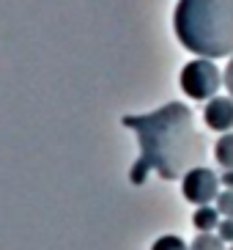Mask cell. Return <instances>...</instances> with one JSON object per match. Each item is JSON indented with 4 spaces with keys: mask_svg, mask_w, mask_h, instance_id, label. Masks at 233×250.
Segmentation results:
<instances>
[{
    "mask_svg": "<svg viewBox=\"0 0 233 250\" xmlns=\"http://www.w3.org/2000/svg\"><path fill=\"white\" fill-rule=\"evenodd\" d=\"M124 124L135 129L140 143V160L129 173L132 184H143L148 170H156L162 179H178L203 157V138L192 124L190 107L181 102L146 116H126Z\"/></svg>",
    "mask_w": 233,
    "mask_h": 250,
    "instance_id": "1",
    "label": "cell"
},
{
    "mask_svg": "<svg viewBox=\"0 0 233 250\" xmlns=\"http://www.w3.org/2000/svg\"><path fill=\"white\" fill-rule=\"evenodd\" d=\"M175 39L197 58L233 55V0H178Z\"/></svg>",
    "mask_w": 233,
    "mask_h": 250,
    "instance_id": "2",
    "label": "cell"
},
{
    "mask_svg": "<svg viewBox=\"0 0 233 250\" xmlns=\"http://www.w3.org/2000/svg\"><path fill=\"white\" fill-rule=\"evenodd\" d=\"M222 83H225V74L214 66L212 58L190 61V63L181 69V74H178V85H181V91L190 96V99H197V102H209V99H214Z\"/></svg>",
    "mask_w": 233,
    "mask_h": 250,
    "instance_id": "3",
    "label": "cell"
},
{
    "mask_svg": "<svg viewBox=\"0 0 233 250\" xmlns=\"http://www.w3.org/2000/svg\"><path fill=\"white\" fill-rule=\"evenodd\" d=\"M181 182V195L195 206H209L212 201H217L219 195V176L212 168L195 165L184 173Z\"/></svg>",
    "mask_w": 233,
    "mask_h": 250,
    "instance_id": "4",
    "label": "cell"
},
{
    "mask_svg": "<svg viewBox=\"0 0 233 250\" xmlns=\"http://www.w3.org/2000/svg\"><path fill=\"white\" fill-rule=\"evenodd\" d=\"M206 126L214 132H228L233 129V96H214L206 102Z\"/></svg>",
    "mask_w": 233,
    "mask_h": 250,
    "instance_id": "5",
    "label": "cell"
},
{
    "mask_svg": "<svg viewBox=\"0 0 233 250\" xmlns=\"http://www.w3.org/2000/svg\"><path fill=\"white\" fill-rule=\"evenodd\" d=\"M219 209L217 206H197L195 209V214H192V223H195V228H197V234H212L214 228H219Z\"/></svg>",
    "mask_w": 233,
    "mask_h": 250,
    "instance_id": "6",
    "label": "cell"
},
{
    "mask_svg": "<svg viewBox=\"0 0 233 250\" xmlns=\"http://www.w3.org/2000/svg\"><path fill=\"white\" fill-rule=\"evenodd\" d=\"M214 157L225 170H233V132H225L214 146Z\"/></svg>",
    "mask_w": 233,
    "mask_h": 250,
    "instance_id": "7",
    "label": "cell"
},
{
    "mask_svg": "<svg viewBox=\"0 0 233 250\" xmlns=\"http://www.w3.org/2000/svg\"><path fill=\"white\" fill-rule=\"evenodd\" d=\"M190 250H225V242L219 239V234H197Z\"/></svg>",
    "mask_w": 233,
    "mask_h": 250,
    "instance_id": "8",
    "label": "cell"
},
{
    "mask_svg": "<svg viewBox=\"0 0 233 250\" xmlns=\"http://www.w3.org/2000/svg\"><path fill=\"white\" fill-rule=\"evenodd\" d=\"M151 250H190V245L184 242L181 236H173V234H165L154 242Z\"/></svg>",
    "mask_w": 233,
    "mask_h": 250,
    "instance_id": "9",
    "label": "cell"
},
{
    "mask_svg": "<svg viewBox=\"0 0 233 250\" xmlns=\"http://www.w3.org/2000/svg\"><path fill=\"white\" fill-rule=\"evenodd\" d=\"M217 209L222 217H233V190H222L217 195Z\"/></svg>",
    "mask_w": 233,
    "mask_h": 250,
    "instance_id": "10",
    "label": "cell"
},
{
    "mask_svg": "<svg viewBox=\"0 0 233 250\" xmlns=\"http://www.w3.org/2000/svg\"><path fill=\"white\" fill-rule=\"evenodd\" d=\"M217 234H219V239H222V242H231L233 245V217H225V220L219 223Z\"/></svg>",
    "mask_w": 233,
    "mask_h": 250,
    "instance_id": "11",
    "label": "cell"
},
{
    "mask_svg": "<svg viewBox=\"0 0 233 250\" xmlns=\"http://www.w3.org/2000/svg\"><path fill=\"white\" fill-rule=\"evenodd\" d=\"M225 88H228V94L233 96V55H231V61H228V69H225Z\"/></svg>",
    "mask_w": 233,
    "mask_h": 250,
    "instance_id": "12",
    "label": "cell"
},
{
    "mask_svg": "<svg viewBox=\"0 0 233 250\" xmlns=\"http://www.w3.org/2000/svg\"><path fill=\"white\" fill-rule=\"evenodd\" d=\"M219 182L225 184V190H233V170H225V173H222V179H219Z\"/></svg>",
    "mask_w": 233,
    "mask_h": 250,
    "instance_id": "13",
    "label": "cell"
},
{
    "mask_svg": "<svg viewBox=\"0 0 233 250\" xmlns=\"http://www.w3.org/2000/svg\"><path fill=\"white\" fill-rule=\"evenodd\" d=\"M228 250H233V245H231V248H228Z\"/></svg>",
    "mask_w": 233,
    "mask_h": 250,
    "instance_id": "14",
    "label": "cell"
}]
</instances>
